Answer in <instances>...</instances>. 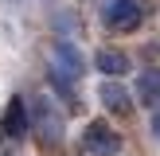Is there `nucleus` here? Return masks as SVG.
Listing matches in <instances>:
<instances>
[{
    "label": "nucleus",
    "mask_w": 160,
    "mask_h": 156,
    "mask_svg": "<svg viewBox=\"0 0 160 156\" xmlns=\"http://www.w3.org/2000/svg\"><path fill=\"white\" fill-rule=\"evenodd\" d=\"M28 117H31V129H35L47 144H55V140L62 137V113L55 109V101L47 98V94H31V101H28Z\"/></svg>",
    "instance_id": "nucleus-1"
},
{
    "label": "nucleus",
    "mask_w": 160,
    "mask_h": 156,
    "mask_svg": "<svg viewBox=\"0 0 160 156\" xmlns=\"http://www.w3.org/2000/svg\"><path fill=\"white\" fill-rule=\"evenodd\" d=\"M148 133H152V137L160 140V101L152 105V117H148Z\"/></svg>",
    "instance_id": "nucleus-9"
},
{
    "label": "nucleus",
    "mask_w": 160,
    "mask_h": 156,
    "mask_svg": "<svg viewBox=\"0 0 160 156\" xmlns=\"http://www.w3.org/2000/svg\"><path fill=\"white\" fill-rule=\"evenodd\" d=\"M133 94H137L141 105H156V101H160V70H141Z\"/></svg>",
    "instance_id": "nucleus-8"
},
{
    "label": "nucleus",
    "mask_w": 160,
    "mask_h": 156,
    "mask_svg": "<svg viewBox=\"0 0 160 156\" xmlns=\"http://www.w3.org/2000/svg\"><path fill=\"white\" fill-rule=\"evenodd\" d=\"M94 66H98L106 78H117V74L129 70V55H125V51H113V47H102V51L94 55Z\"/></svg>",
    "instance_id": "nucleus-7"
},
{
    "label": "nucleus",
    "mask_w": 160,
    "mask_h": 156,
    "mask_svg": "<svg viewBox=\"0 0 160 156\" xmlns=\"http://www.w3.org/2000/svg\"><path fill=\"white\" fill-rule=\"evenodd\" d=\"M141 20H145V12H141L137 0H102V23H106L113 35L141 27Z\"/></svg>",
    "instance_id": "nucleus-2"
},
{
    "label": "nucleus",
    "mask_w": 160,
    "mask_h": 156,
    "mask_svg": "<svg viewBox=\"0 0 160 156\" xmlns=\"http://www.w3.org/2000/svg\"><path fill=\"white\" fill-rule=\"evenodd\" d=\"M55 70H62L70 82H78V78L86 74V55L78 51L70 39H59V43H55Z\"/></svg>",
    "instance_id": "nucleus-4"
},
{
    "label": "nucleus",
    "mask_w": 160,
    "mask_h": 156,
    "mask_svg": "<svg viewBox=\"0 0 160 156\" xmlns=\"http://www.w3.org/2000/svg\"><path fill=\"white\" fill-rule=\"evenodd\" d=\"M28 129H31L28 101H23V98H12V101H8V113H4V133H8V137H23Z\"/></svg>",
    "instance_id": "nucleus-6"
},
{
    "label": "nucleus",
    "mask_w": 160,
    "mask_h": 156,
    "mask_svg": "<svg viewBox=\"0 0 160 156\" xmlns=\"http://www.w3.org/2000/svg\"><path fill=\"white\" fill-rule=\"evenodd\" d=\"M82 152L86 156H117L121 152V137H117L106 121H94V125H86V133H82Z\"/></svg>",
    "instance_id": "nucleus-3"
},
{
    "label": "nucleus",
    "mask_w": 160,
    "mask_h": 156,
    "mask_svg": "<svg viewBox=\"0 0 160 156\" xmlns=\"http://www.w3.org/2000/svg\"><path fill=\"white\" fill-rule=\"evenodd\" d=\"M98 98H102V105L109 109L113 117H129L133 113V90H125L121 82H102V90H98Z\"/></svg>",
    "instance_id": "nucleus-5"
}]
</instances>
